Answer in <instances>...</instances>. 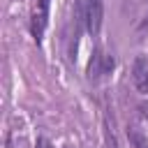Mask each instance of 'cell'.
Instances as JSON below:
<instances>
[{
	"instance_id": "6da1fadb",
	"label": "cell",
	"mask_w": 148,
	"mask_h": 148,
	"mask_svg": "<svg viewBox=\"0 0 148 148\" xmlns=\"http://www.w3.org/2000/svg\"><path fill=\"white\" fill-rule=\"evenodd\" d=\"M81 7H83V23H86L88 32L92 37H97L99 30H102V16H104L102 0H83Z\"/></svg>"
},
{
	"instance_id": "7a4b0ae2",
	"label": "cell",
	"mask_w": 148,
	"mask_h": 148,
	"mask_svg": "<svg viewBox=\"0 0 148 148\" xmlns=\"http://www.w3.org/2000/svg\"><path fill=\"white\" fill-rule=\"evenodd\" d=\"M111 67H113V58L104 56L102 51H95L92 60H90V67H88V74H90V79H97L99 74H106Z\"/></svg>"
},
{
	"instance_id": "3957f363",
	"label": "cell",
	"mask_w": 148,
	"mask_h": 148,
	"mask_svg": "<svg viewBox=\"0 0 148 148\" xmlns=\"http://www.w3.org/2000/svg\"><path fill=\"white\" fill-rule=\"evenodd\" d=\"M132 81H134V86H136L139 92H148V67H146V60L143 58H136L134 60Z\"/></svg>"
},
{
	"instance_id": "277c9868",
	"label": "cell",
	"mask_w": 148,
	"mask_h": 148,
	"mask_svg": "<svg viewBox=\"0 0 148 148\" xmlns=\"http://www.w3.org/2000/svg\"><path fill=\"white\" fill-rule=\"evenodd\" d=\"M46 7H49V0H39V12L46 14Z\"/></svg>"
},
{
	"instance_id": "5b68a950",
	"label": "cell",
	"mask_w": 148,
	"mask_h": 148,
	"mask_svg": "<svg viewBox=\"0 0 148 148\" xmlns=\"http://www.w3.org/2000/svg\"><path fill=\"white\" fill-rule=\"evenodd\" d=\"M141 113H143V116H148V104H141Z\"/></svg>"
},
{
	"instance_id": "8992f818",
	"label": "cell",
	"mask_w": 148,
	"mask_h": 148,
	"mask_svg": "<svg viewBox=\"0 0 148 148\" xmlns=\"http://www.w3.org/2000/svg\"><path fill=\"white\" fill-rule=\"evenodd\" d=\"M136 148H148V143H143V146H136Z\"/></svg>"
}]
</instances>
